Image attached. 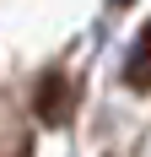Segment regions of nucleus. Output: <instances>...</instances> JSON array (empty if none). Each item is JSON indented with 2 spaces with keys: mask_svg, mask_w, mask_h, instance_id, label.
Listing matches in <instances>:
<instances>
[{
  "mask_svg": "<svg viewBox=\"0 0 151 157\" xmlns=\"http://www.w3.org/2000/svg\"><path fill=\"white\" fill-rule=\"evenodd\" d=\"M124 81H130L135 92H151V22L135 33V44L124 54Z\"/></svg>",
  "mask_w": 151,
  "mask_h": 157,
  "instance_id": "f257e3e1",
  "label": "nucleus"
},
{
  "mask_svg": "<svg viewBox=\"0 0 151 157\" xmlns=\"http://www.w3.org/2000/svg\"><path fill=\"white\" fill-rule=\"evenodd\" d=\"M43 119H49V125H60V76L43 81Z\"/></svg>",
  "mask_w": 151,
  "mask_h": 157,
  "instance_id": "f03ea898",
  "label": "nucleus"
},
{
  "mask_svg": "<svg viewBox=\"0 0 151 157\" xmlns=\"http://www.w3.org/2000/svg\"><path fill=\"white\" fill-rule=\"evenodd\" d=\"M108 6H130V0H108Z\"/></svg>",
  "mask_w": 151,
  "mask_h": 157,
  "instance_id": "7ed1b4c3",
  "label": "nucleus"
}]
</instances>
